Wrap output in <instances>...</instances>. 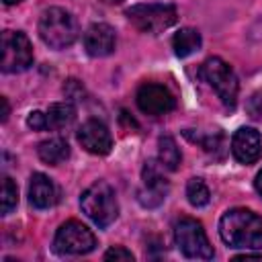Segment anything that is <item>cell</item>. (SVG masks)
Instances as JSON below:
<instances>
[{
    "label": "cell",
    "instance_id": "6da1fadb",
    "mask_svg": "<svg viewBox=\"0 0 262 262\" xmlns=\"http://www.w3.org/2000/svg\"><path fill=\"white\" fill-rule=\"evenodd\" d=\"M219 235L229 248H262V217L244 207L229 209L219 221Z\"/></svg>",
    "mask_w": 262,
    "mask_h": 262
},
{
    "label": "cell",
    "instance_id": "7a4b0ae2",
    "mask_svg": "<svg viewBox=\"0 0 262 262\" xmlns=\"http://www.w3.org/2000/svg\"><path fill=\"white\" fill-rule=\"evenodd\" d=\"M78 20L66 8L51 6L43 10L39 18V37L45 45L53 49H66L78 39Z\"/></svg>",
    "mask_w": 262,
    "mask_h": 262
},
{
    "label": "cell",
    "instance_id": "3957f363",
    "mask_svg": "<svg viewBox=\"0 0 262 262\" xmlns=\"http://www.w3.org/2000/svg\"><path fill=\"white\" fill-rule=\"evenodd\" d=\"M80 207L86 213V217H90L98 227H108L117 217H119V201H117V192L115 188L104 182L98 180L92 186H88L82 196H80Z\"/></svg>",
    "mask_w": 262,
    "mask_h": 262
},
{
    "label": "cell",
    "instance_id": "277c9868",
    "mask_svg": "<svg viewBox=\"0 0 262 262\" xmlns=\"http://www.w3.org/2000/svg\"><path fill=\"white\" fill-rule=\"evenodd\" d=\"M201 76L213 88V92L223 102V106L231 111L237 102V92H239V82L231 66L221 57H209L201 66Z\"/></svg>",
    "mask_w": 262,
    "mask_h": 262
},
{
    "label": "cell",
    "instance_id": "5b68a950",
    "mask_svg": "<svg viewBox=\"0 0 262 262\" xmlns=\"http://www.w3.org/2000/svg\"><path fill=\"white\" fill-rule=\"evenodd\" d=\"M174 242L186 258L211 260L215 256L213 246L209 244L201 221H196L192 217H180L174 223Z\"/></svg>",
    "mask_w": 262,
    "mask_h": 262
},
{
    "label": "cell",
    "instance_id": "8992f818",
    "mask_svg": "<svg viewBox=\"0 0 262 262\" xmlns=\"http://www.w3.org/2000/svg\"><path fill=\"white\" fill-rule=\"evenodd\" d=\"M125 14L135 29L149 35H158L170 29L178 18V12L172 4H135L127 8Z\"/></svg>",
    "mask_w": 262,
    "mask_h": 262
},
{
    "label": "cell",
    "instance_id": "52a82bcc",
    "mask_svg": "<svg viewBox=\"0 0 262 262\" xmlns=\"http://www.w3.org/2000/svg\"><path fill=\"white\" fill-rule=\"evenodd\" d=\"M0 70L4 74H18L33 66V45L20 31H4L0 37Z\"/></svg>",
    "mask_w": 262,
    "mask_h": 262
},
{
    "label": "cell",
    "instance_id": "ba28073f",
    "mask_svg": "<svg viewBox=\"0 0 262 262\" xmlns=\"http://www.w3.org/2000/svg\"><path fill=\"white\" fill-rule=\"evenodd\" d=\"M96 248V235L80 221H66L53 237V250L63 256H82Z\"/></svg>",
    "mask_w": 262,
    "mask_h": 262
},
{
    "label": "cell",
    "instance_id": "9c48e42d",
    "mask_svg": "<svg viewBox=\"0 0 262 262\" xmlns=\"http://www.w3.org/2000/svg\"><path fill=\"white\" fill-rule=\"evenodd\" d=\"M135 100H137L139 111L145 113V115H151V117L166 115V113H170L176 106L174 94L166 86L154 84V82H147V84L139 86Z\"/></svg>",
    "mask_w": 262,
    "mask_h": 262
},
{
    "label": "cell",
    "instance_id": "30bf717a",
    "mask_svg": "<svg viewBox=\"0 0 262 262\" xmlns=\"http://www.w3.org/2000/svg\"><path fill=\"white\" fill-rule=\"evenodd\" d=\"M78 141L86 151H90L94 156H104L113 147V135H111L108 127L98 119H88L86 123L80 125Z\"/></svg>",
    "mask_w": 262,
    "mask_h": 262
},
{
    "label": "cell",
    "instance_id": "8fae6325",
    "mask_svg": "<svg viewBox=\"0 0 262 262\" xmlns=\"http://www.w3.org/2000/svg\"><path fill=\"white\" fill-rule=\"evenodd\" d=\"M160 168H164L162 164H156L154 160L145 162L143 166V190H139V203L145 207H156L166 199L168 192V182L162 176Z\"/></svg>",
    "mask_w": 262,
    "mask_h": 262
},
{
    "label": "cell",
    "instance_id": "7c38bea8",
    "mask_svg": "<svg viewBox=\"0 0 262 262\" xmlns=\"http://www.w3.org/2000/svg\"><path fill=\"white\" fill-rule=\"evenodd\" d=\"M231 154L239 164H254L262 156V139L254 127H239L231 137Z\"/></svg>",
    "mask_w": 262,
    "mask_h": 262
},
{
    "label": "cell",
    "instance_id": "4fadbf2b",
    "mask_svg": "<svg viewBox=\"0 0 262 262\" xmlns=\"http://www.w3.org/2000/svg\"><path fill=\"white\" fill-rule=\"evenodd\" d=\"M117 35L115 29L106 23H94L84 33V49L92 57H106L115 51Z\"/></svg>",
    "mask_w": 262,
    "mask_h": 262
},
{
    "label": "cell",
    "instance_id": "5bb4252c",
    "mask_svg": "<svg viewBox=\"0 0 262 262\" xmlns=\"http://www.w3.org/2000/svg\"><path fill=\"white\" fill-rule=\"evenodd\" d=\"M57 186L53 184V180L43 174V172H35L31 176V182H29V201L33 207L37 209H49L57 203Z\"/></svg>",
    "mask_w": 262,
    "mask_h": 262
},
{
    "label": "cell",
    "instance_id": "9a60e30c",
    "mask_svg": "<svg viewBox=\"0 0 262 262\" xmlns=\"http://www.w3.org/2000/svg\"><path fill=\"white\" fill-rule=\"evenodd\" d=\"M37 156L41 162L49 166H59L70 158V145L61 137H49L37 145Z\"/></svg>",
    "mask_w": 262,
    "mask_h": 262
},
{
    "label": "cell",
    "instance_id": "2e32d148",
    "mask_svg": "<svg viewBox=\"0 0 262 262\" xmlns=\"http://www.w3.org/2000/svg\"><path fill=\"white\" fill-rule=\"evenodd\" d=\"M47 129L51 131H59L66 129L74 123L76 119V106L72 102H53L47 108Z\"/></svg>",
    "mask_w": 262,
    "mask_h": 262
},
{
    "label": "cell",
    "instance_id": "e0dca14e",
    "mask_svg": "<svg viewBox=\"0 0 262 262\" xmlns=\"http://www.w3.org/2000/svg\"><path fill=\"white\" fill-rule=\"evenodd\" d=\"M201 33L192 27H184L180 29L174 37H172V47H174V53L178 57H188L192 55L199 47H201Z\"/></svg>",
    "mask_w": 262,
    "mask_h": 262
},
{
    "label": "cell",
    "instance_id": "ac0fdd59",
    "mask_svg": "<svg viewBox=\"0 0 262 262\" xmlns=\"http://www.w3.org/2000/svg\"><path fill=\"white\" fill-rule=\"evenodd\" d=\"M158 160H160V164H162L166 170H176V168L180 166L182 154H180L176 141H174L170 135L160 137V141H158Z\"/></svg>",
    "mask_w": 262,
    "mask_h": 262
},
{
    "label": "cell",
    "instance_id": "d6986e66",
    "mask_svg": "<svg viewBox=\"0 0 262 262\" xmlns=\"http://www.w3.org/2000/svg\"><path fill=\"white\" fill-rule=\"evenodd\" d=\"M186 199L192 207H205L211 201L209 186L205 184L203 178H190L186 184Z\"/></svg>",
    "mask_w": 262,
    "mask_h": 262
},
{
    "label": "cell",
    "instance_id": "ffe728a7",
    "mask_svg": "<svg viewBox=\"0 0 262 262\" xmlns=\"http://www.w3.org/2000/svg\"><path fill=\"white\" fill-rule=\"evenodd\" d=\"M0 203H2V215H8L16 209L18 205V188L14 184V180L10 176H2V196H0Z\"/></svg>",
    "mask_w": 262,
    "mask_h": 262
},
{
    "label": "cell",
    "instance_id": "44dd1931",
    "mask_svg": "<svg viewBox=\"0 0 262 262\" xmlns=\"http://www.w3.org/2000/svg\"><path fill=\"white\" fill-rule=\"evenodd\" d=\"M246 111H248V115H250L252 119H262V90L254 92V94L248 98Z\"/></svg>",
    "mask_w": 262,
    "mask_h": 262
},
{
    "label": "cell",
    "instance_id": "7402d4cb",
    "mask_svg": "<svg viewBox=\"0 0 262 262\" xmlns=\"http://www.w3.org/2000/svg\"><path fill=\"white\" fill-rule=\"evenodd\" d=\"M104 260H115V262H119V260H123V262H133V254H131L127 248H123V246H113L111 250H106V252H104Z\"/></svg>",
    "mask_w": 262,
    "mask_h": 262
},
{
    "label": "cell",
    "instance_id": "603a6c76",
    "mask_svg": "<svg viewBox=\"0 0 262 262\" xmlns=\"http://www.w3.org/2000/svg\"><path fill=\"white\" fill-rule=\"evenodd\" d=\"M63 94H66L70 100H82V96H84V86H82L78 80L70 78V80L63 84Z\"/></svg>",
    "mask_w": 262,
    "mask_h": 262
},
{
    "label": "cell",
    "instance_id": "cb8c5ba5",
    "mask_svg": "<svg viewBox=\"0 0 262 262\" xmlns=\"http://www.w3.org/2000/svg\"><path fill=\"white\" fill-rule=\"evenodd\" d=\"M27 125H29L33 131H45V129H47V115L41 113V111H33V113L27 117Z\"/></svg>",
    "mask_w": 262,
    "mask_h": 262
},
{
    "label": "cell",
    "instance_id": "d4e9b609",
    "mask_svg": "<svg viewBox=\"0 0 262 262\" xmlns=\"http://www.w3.org/2000/svg\"><path fill=\"white\" fill-rule=\"evenodd\" d=\"M235 260H262V254H239V256H235Z\"/></svg>",
    "mask_w": 262,
    "mask_h": 262
},
{
    "label": "cell",
    "instance_id": "484cf974",
    "mask_svg": "<svg viewBox=\"0 0 262 262\" xmlns=\"http://www.w3.org/2000/svg\"><path fill=\"white\" fill-rule=\"evenodd\" d=\"M0 102H2V121H6L8 119V113H10V106H8V100L4 96L0 98Z\"/></svg>",
    "mask_w": 262,
    "mask_h": 262
},
{
    "label": "cell",
    "instance_id": "4316f807",
    "mask_svg": "<svg viewBox=\"0 0 262 262\" xmlns=\"http://www.w3.org/2000/svg\"><path fill=\"white\" fill-rule=\"evenodd\" d=\"M254 186H256V190H258V194L262 196V170L256 174V180H254Z\"/></svg>",
    "mask_w": 262,
    "mask_h": 262
},
{
    "label": "cell",
    "instance_id": "83f0119b",
    "mask_svg": "<svg viewBox=\"0 0 262 262\" xmlns=\"http://www.w3.org/2000/svg\"><path fill=\"white\" fill-rule=\"evenodd\" d=\"M2 2H4V4H6V6H10V4H18V2H20V0H2Z\"/></svg>",
    "mask_w": 262,
    "mask_h": 262
},
{
    "label": "cell",
    "instance_id": "f1b7e54d",
    "mask_svg": "<svg viewBox=\"0 0 262 262\" xmlns=\"http://www.w3.org/2000/svg\"><path fill=\"white\" fill-rule=\"evenodd\" d=\"M106 4H119V2H123V0H104Z\"/></svg>",
    "mask_w": 262,
    "mask_h": 262
}]
</instances>
